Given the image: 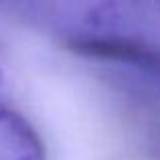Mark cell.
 Listing matches in <instances>:
<instances>
[{"label": "cell", "instance_id": "1", "mask_svg": "<svg viewBox=\"0 0 160 160\" xmlns=\"http://www.w3.org/2000/svg\"><path fill=\"white\" fill-rule=\"evenodd\" d=\"M65 45L71 53L91 61L124 65L148 77L160 79V47L144 39L116 32H87L73 35Z\"/></svg>", "mask_w": 160, "mask_h": 160}, {"label": "cell", "instance_id": "2", "mask_svg": "<svg viewBox=\"0 0 160 160\" xmlns=\"http://www.w3.org/2000/svg\"><path fill=\"white\" fill-rule=\"evenodd\" d=\"M0 160H47L45 144L32 124L0 103Z\"/></svg>", "mask_w": 160, "mask_h": 160}, {"label": "cell", "instance_id": "3", "mask_svg": "<svg viewBox=\"0 0 160 160\" xmlns=\"http://www.w3.org/2000/svg\"><path fill=\"white\" fill-rule=\"evenodd\" d=\"M152 2H154V6H156V8H160V0H152Z\"/></svg>", "mask_w": 160, "mask_h": 160}, {"label": "cell", "instance_id": "4", "mask_svg": "<svg viewBox=\"0 0 160 160\" xmlns=\"http://www.w3.org/2000/svg\"><path fill=\"white\" fill-rule=\"evenodd\" d=\"M0 85H2V69H0Z\"/></svg>", "mask_w": 160, "mask_h": 160}]
</instances>
